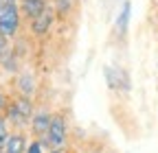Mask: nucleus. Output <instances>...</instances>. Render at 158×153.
Returning <instances> with one entry per match:
<instances>
[{"instance_id": "1", "label": "nucleus", "mask_w": 158, "mask_h": 153, "mask_svg": "<svg viewBox=\"0 0 158 153\" xmlns=\"http://www.w3.org/2000/svg\"><path fill=\"white\" fill-rule=\"evenodd\" d=\"M33 103L31 96H18L9 107H7V123L15 125V127H22L33 118Z\"/></svg>"}, {"instance_id": "2", "label": "nucleus", "mask_w": 158, "mask_h": 153, "mask_svg": "<svg viewBox=\"0 0 158 153\" xmlns=\"http://www.w3.org/2000/svg\"><path fill=\"white\" fill-rule=\"evenodd\" d=\"M20 22H22V11H20V5H11L2 11L0 15V33H2L7 40L18 35L20 31Z\"/></svg>"}, {"instance_id": "3", "label": "nucleus", "mask_w": 158, "mask_h": 153, "mask_svg": "<svg viewBox=\"0 0 158 153\" xmlns=\"http://www.w3.org/2000/svg\"><path fill=\"white\" fill-rule=\"evenodd\" d=\"M66 133H68V127H66V120L62 116H53V123L48 127V133H46V140L51 144V149H64L66 147Z\"/></svg>"}, {"instance_id": "4", "label": "nucleus", "mask_w": 158, "mask_h": 153, "mask_svg": "<svg viewBox=\"0 0 158 153\" xmlns=\"http://www.w3.org/2000/svg\"><path fill=\"white\" fill-rule=\"evenodd\" d=\"M51 123H53L51 112L48 109H37L33 114V118H31V133H33L35 138H44L46 133H48Z\"/></svg>"}, {"instance_id": "5", "label": "nucleus", "mask_w": 158, "mask_h": 153, "mask_svg": "<svg viewBox=\"0 0 158 153\" xmlns=\"http://www.w3.org/2000/svg\"><path fill=\"white\" fill-rule=\"evenodd\" d=\"M53 22H55V9H53V5H51L42 15H37L35 20H31V33L37 35V37H44V35L51 31Z\"/></svg>"}, {"instance_id": "6", "label": "nucleus", "mask_w": 158, "mask_h": 153, "mask_svg": "<svg viewBox=\"0 0 158 153\" xmlns=\"http://www.w3.org/2000/svg\"><path fill=\"white\" fill-rule=\"evenodd\" d=\"M18 5H20V11H22V15L27 18L29 22L35 20L37 15H42V13L51 7L48 0H18Z\"/></svg>"}, {"instance_id": "7", "label": "nucleus", "mask_w": 158, "mask_h": 153, "mask_svg": "<svg viewBox=\"0 0 158 153\" xmlns=\"http://www.w3.org/2000/svg\"><path fill=\"white\" fill-rule=\"evenodd\" d=\"M130 15H132V5L125 0V2L121 5V11H118V15H116V35H118V37H123V35L127 33Z\"/></svg>"}, {"instance_id": "8", "label": "nucleus", "mask_w": 158, "mask_h": 153, "mask_svg": "<svg viewBox=\"0 0 158 153\" xmlns=\"http://www.w3.org/2000/svg\"><path fill=\"white\" fill-rule=\"evenodd\" d=\"M2 151L5 153H27V138L22 133H11Z\"/></svg>"}, {"instance_id": "9", "label": "nucleus", "mask_w": 158, "mask_h": 153, "mask_svg": "<svg viewBox=\"0 0 158 153\" xmlns=\"http://www.w3.org/2000/svg\"><path fill=\"white\" fill-rule=\"evenodd\" d=\"M18 92L20 96H31L35 92V76L31 72H22L18 76Z\"/></svg>"}, {"instance_id": "10", "label": "nucleus", "mask_w": 158, "mask_h": 153, "mask_svg": "<svg viewBox=\"0 0 158 153\" xmlns=\"http://www.w3.org/2000/svg\"><path fill=\"white\" fill-rule=\"evenodd\" d=\"M51 5H53V9L59 18H66L75 7V0H51Z\"/></svg>"}, {"instance_id": "11", "label": "nucleus", "mask_w": 158, "mask_h": 153, "mask_svg": "<svg viewBox=\"0 0 158 153\" xmlns=\"http://www.w3.org/2000/svg\"><path fill=\"white\" fill-rule=\"evenodd\" d=\"M7 140H9V131H7V118H2V116H0V151L5 149Z\"/></svg>"}, {"instance_id": "12", "label": "nucleus", "mask_w": 158, "mask_h": 153, "mask_svg": "<svg viewBox=\"0 0 158 153\" xmlns=\"http://www.w3.org/2000/svg\"><path fill=\"white\" fill-rule=\"evenodd\" d=\"M0 61H2V66H5V70H9V72H11V70H13V72L18 70V66H15V61H13V55L9 57V55L5 53V55H2V59H0Z\"/></svg>"}, {"instance_id": "13", "label": "nucleus", "mask_w": 158, "mask_h": 153, "mask_svg": "<svg viewBox=\"0 0 158 153\" xmlns=\"http://www.w3.org/2000/svg\"><path fill=\"white\" fill-rule=\"evenodd\" d=\"M44 151V144H42V140H33L29 147H27V153H42Z\"/></svg>"}, {"instance_id": "14", "label": "nucleus", "mask_w": 158, "mask_h": 153, "mask_svg": "<svg viewBox=\"0 0 158 153\" xmlns=\"http://www.w3.org/2000/svg\"><path fill=\"white\" fill-rule=\"evenodd\" d=\"M7 48H9V42H7V37L0 33V57H2L5 53H7Z\"/></svg>"}, {"instance_id": "15", "label": "nucleus", "mask_w": 158, "mask_h": 153, "mask_svg": "<svg viewBox=\"0 0 158 153\" xmlns=\"http://www.w3.org/2000/svg\"><path fill=\"white\" fill-rule=\"evenodd\" d=\"M11 5H18V0H0V15H2V11Z\"/></svg>"}, {"instance_id": "16", "label": "nucleus", "mask_w": 158, "mask_h": 153, "mask_svg": "<svg viewBox=\"0 0 158 153\" xmlns=\"http://www.w3.org/2000/svg\"><path fill=\"white\" fill-rule=\"evenodd\" d=\"M5 107H7V101H5V94H2V92H0V112H2Z\"/></svg>"}, {"instance_id": "17", "label": "nucleus", "mask_w": 158, "mask_h": 153, "mask_svg": "<svg viewBox=\"0 0 158 153\" xmlns=\"http://www.w3.org/2000/svg\"><path fill=\"white\" fill-rule=\"evenodd\" d=\"M51 153H64L62 149H51Z\"/></svg>"}, {"instance_id": "18", "label": "nucleus", "mask_w": 158, "mask_h": 153, "mask_svg": "<svg viewBox=\"0 0 158 153\" xmlns=\"http://www.w3.org/2000/svg\"><path fill=\"white\" fill-rule=\"evenodd\" d=\"M0 153H5V151H0Z\"/></svg>"}]
</instances>
